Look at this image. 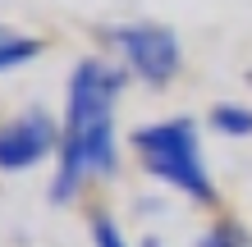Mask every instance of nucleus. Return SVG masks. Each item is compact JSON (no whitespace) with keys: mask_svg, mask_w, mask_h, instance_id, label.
Masks as SVG:
<instances>
[{"mask_svg":"<svg viewBox=\"0 0 252 247\" xmlns=\"http://www.w3.org/2000/svg\"><path fill=\"white\" fill-rule=\"evenodd\" d=\"M124 69L106 64L96 55L73 64L64 87V124H60V156H55L51 201H69L92 174L120 169V147H115V101L124 92Z\"/></svg>","mask_w":252,"mask_h":247,"instance_id":"obj_1","label":"nucleus"},{"mask_svg":"<svg viewBox=\"0 0 252 247\" xmlns=\"http://www.w3.org/2000/svg\"><path fill=\"white\" fill-rule=\"evenodd\" d=\"M128 142H133L138 165L152 179H160L174 192H184L197 206L216 201L211 174H206V161H202V137H197V124L188 114H174V119H160V124H142V128H133Z\"/></svg>","mask_w":252,"mask_h":247,"instance_id":"obj_2","label":"nucleus"},{"mask_svg":"<svg viewBox=\"0 0 252 247\" xmlns=\"http://www.w3.org/2000/svg\"><path fill=\"white\" fill-rule=\"evenodd\" d=\"M110 46L120 51L128 74H138L152 87H165L184 64L179 37L165 23H120V27H110Z\"/></svg>","mask_w":252,"mask_h":247,"instance_id":"obj_3","label":"nucleus"},{"mask_svg":"<svg viewBox=\"0 0 252 247\" xmlns=\"http://www.w3.org/2000/svg\"><path fill=\"white\" fill-rule=\"evenodd\" d=\"M46 156H60V124L46 110L32 106V110L14 114L9 124H0V169L5 174L32 169Z\"/></svg>","mask_w":252,"mask_h":247,"instance_id":"obj_4","label":"nucleus"},{"mask_svg":"<svg viewBox=\"0 0 252 247\" xmlns=\"http://www.w3.org/2000/svg\"><path fill=\"white\" fill-rule=\"evenodd\" d=\"M41 51H46V41H41V37H28V32H19V27H5V23H0V74H14V69L32 64Z\"/></svg>","mask_w":252,"mask_h":247,"instance_id":"obj_5","label":"nucleus"},{"mask_svg":"<svg viewBox=\"0 0 252 247\" xmlns=\"http://www.w3.org/2000/svg\"><path fill=\"white\" fill-rule=\"evenodd\" d=\"M206 124H211L220 137H252V106H239V101H220V106H211Z\"/></svg>","mask_w":252,"mask_h":247,"instance_id":"obj_6","label":"nucleus"},{"mask_svg":"<svg viewBox=\"0 0 252 247\" xmlns=\"http://www.w3.org/2000/svg\"><path fill=\"white\" fill-rule=\"evenodd\" d=\"M197 247H252V234L243 224H234V220H220L197 238Z\"/></svg>","mask_w":252,"mask_h":247,"instance_id":"obj_7","label":"nucleus"},{"mask_svg":"<svg viewBox=\"0 0 252 247\" xmlns=\"http://www.w3.org/2000/svg\"><path fill=\"white\" fill-rule=\"evenodd\" d=\"M92 243L96 247H128L124 234H120V224H115L110 215H92Z\"/></svg>","mask_w":252,"mask_h":247,"instance_id":"obj_8","label":"nucleus"}]
</instances>
